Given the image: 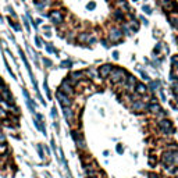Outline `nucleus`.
I'll use <instances>...</instances> for the list:
<instances>
[{"instance_id": "1", "label": "nucleus", "mask_w": 178, "mask_h": 178, "mask_svg": "<svg viewBox=\"0 0 178 178\" xmlns=\"http://www.w3.org/2000/svg\"><path fill=\"white\" fill-rule=\"evenodd\" d=\"M127 75H128V73L125 68H123V67H114L111 74H110V77H109V80L113 85H118V84L124 85Z\"/></svg>"}, {"instance_id": "2", "label": "nucleus", "mask_w": 178, "mask_h": 178, "mask_svg": "<svg viewBox=\"0 0 178 178\" xmlns=\"http://www.w3.org/2000/svg\"><path fill=\"white\" fill-rule=\"evenodd\" d=\"M157 128H159V131L161 132L163 135H166V136H170V135L174 134V125H173V121H170L168 118H161V120H159V123H157Z\"/></svg>"}, {"instance_id": "3", "label": "nucleus", "mask_w": 178, "mask_h": 178, "mask_svg": "<svg viewBox=\"0 0 178 178\" xmlns=\"http://www.w3.org/2000/svg\"><path fill=\"white\" fill-rule=\"evenodd\" d=\"M71 136H73V139L75 141V143H77V148L80 150H86V141H85V138H84V134L81 131H78V130H73L71 131Z\"/></svg>"}, {"instance_id": "4", "label": "nucleus", "mask_w": 178, "mask_h": 178, "mask_svg": "<svg viewBox=\"0 0 178 178\" xmlns=\"http://www.w3.org/2000/svg\"><path fill=\"white\" fill-rule=\"evenodd\" d=\"M123 31H121V28H118V27H111V28L109 29V42L110 43H120L121 40H123Z\"/></svg>"}, {"instance_id": "5", "label": "nucleus", "mask_w": 178, "mask_h": 178, "mask_svg": "<svg viewBox=\"0 0 178 178\" xmlns=\"http://www.w3.org/2000/svg\"><path fill=\"white\" fill-rule=\"evenodd\" d=\"M47 17H49L52 24H55V25H61L63 22H64V14L61 13V10H57V8L50 10Z\"/></svg>"}, {"instance_id": "6", "label": "nucleus", "mask_w": 178, "mask_h": 178, "mask_svg": "<svg viewBox=\"0 0 178 178\" xmlns=\"http://www.w3.org/2000/svg\"><path fill=\"white\" fill-rule=\"evenodd\" d=\"M58 91L63 92L64 95H67V96H70V98H73L74 95H75V89H74V86L71 84H70V81L67 80V77L63 80V82L60 84V86H58Z\"/></svg>"}, {"instance_id": "7", "label": "nucleus", "mask_w": 178, "mask_h": 178, "mask_svg": "<svg viewBox=\"0 0 178 178\" xmlns=\"http://www.w3.org/2000/svg\"><path fill=\"white\" fill-rule=\"evenodd\" d=\"M136 84H138V80H136L132 74H128L127 78H125V82H124V88H125V91H127L128 93H132V92H135Z\"/></svg>"}, {"instance_id": "8", "label": "nucleus", "mask_w": 178, "mask_h": 178, "mask_svg": "<svg viewBox=\"0 0 178 178\" xmlns=\"http://www.w3.org/2000/svg\"><path fill=\"white\" fill-rule=\"evenodd\" d=\"M56 98H57L58 103H60L63 107H71V106H73V99L70 98V96H67V95H64L63 92H60V91L56 92Z\"/></svg>"}, {"instance_id": "9", "label": "nucleus", "mask_w": 178, "mask_h": 178, "mask_svg": "<svg viewBox=\"0 0 178 178\" xmlns=\"http://www.w3.org/2000/svg\"><path fill=\"white\" fill-rule=\"evenodd\" d=\"M0 98H2V100L3 102H6L8 106L10 105H14V98H13V95H11L10 89H8V86L6 85V86L0 91Z\"/></svg>"}, {"instance_id": "10", "label": "nucleus", "mask_w": 178, "mask_h": 178, "mask_svg": "<svg viewBox=\"0 0 178 178\" xmlns=\"http://www.w3.org/2000/svg\"><path fill=\"white\" fill-rule=\"evenodd\" d=\"M113 68H114V66H111V64H103V66H100L98 70L99 77H100V78H109Z\"/></svg>"}, {"instance_id": "11", "label": "nucleus", "mask_w": 178, "mask_h": 178, "mask_svg": "<svg viewBox=\"0 0 178 178\" xmlns=\"http://www.w3.org/2000/svg\"><path fill=\"white\" fill-rule=\"evenodd\" d=\"M146 103L143 102V100H141V99H136V100H134L131 105V109L134 110V111H142V110H146Z\"/></svg>"}, {"instance_id": "12", "label": "nucleus", "mask_w": 178, "mask_h": 178, "mask_svg": "<svg viewBox=\"0 0 178 178\" xmlns=\"http://www.w3.org/2000/svg\"><path fill=\"white\" fill-rule=\"evenodd\" d=\"M135 93L139 95V96H145L148 93V86L143 82H138L136 86H135Z\"/></svg>"}, {"instance_id": "13", "label": "nucleus", "mask_w": 178, "mask_h": 178, "mask_svg": "<svg viewBox=\"0 0 178 178\" xmlns=\"http://www.w3.org/2000/svg\"><path fill=\"white\" fill-rule=\"evenodd\" d=\"M146 110H148V111H150V113H153V114H159L160 111H161V106L159 105V103H149V105L146 106Z\"/></svg>"}, {"instance_id": "14", "label": "nucleus", "mask_w": 178, "mask_h": 178, "mask_svg": "<svg viewBox=\"0 0 178 178\" xmlns=\"http://www.w3.org/2000/svg\"><path fill=\"white\" fill-rule=\"evenodd\" d=\"M89 38H91V35L88 32H81L77 35V42H80V43H88L89 42Z\"/></svg>"}, {"instance_id": "15", "label": "nucleus", "mask_w": 178, "mask_h": 178, "mask_svg": "<svg viewBox=\"0 0 178 178\" xmlns=\"http://www.w3.org/2000/svg\"><path fill=\"white\" fill-rule=\"evenodd\" d=\"M63 111H64V117H66L68 121H73V118H74V111L71 110V107H63Z\"/></svg>"}, {"instance_id": "16", "label": "nucleus", "mask_w": 178, "mask_h": 178, "mask_svg": "<svg viewBox=\"0 0 178 178\" xmlns=\"http://www.w3.org/2000/svg\"><path fill=\"white\" fill-rule=\"evenodd\" d=\"M113 18L116 20V21H124L125 15H124V13L121 10H116L114 13H113Z\"/></svg>"}, {"instance_id": "17", "label": "nucleus", "mask_w": 178, "mask_h": 178, "mask_svg": "<svg viewBox=\"0 0 178 178\" xmlns=\"http://www.w3.org/2000/svg\"><path fill=\"white\" fill-rule=\"evenodd\" d=\"M171 2L173 0H160V6L166 11H171Z\"/></svg>"}, {"instance_id": "18", "label": "nucleus", "mask_w": 178, "mask_h": 178, "mask_svg": "<svg viewBox=\"0 0 178 178\" xmlns=\"http://www.w3.org/2000/svg\"><path fill=\"white\" fill-rule=\"evenodd\" d=\"M160 81H150V84H149V86H148V91H150V92H155L157 89V88L160 86Z\"/></svg>"}, {"instance_id": "19", "label": "nucleus", "mask_w": 178, "mask_h": 178, "mask_svg": "<svg viewBox=\"0 0 178 178\" xmlns=\"http://www.w3.org/2000/svg\"><path fill=\"white\" fill-rule=\"evenodd\" d=\"M168 20H170L171 27H173L174 29H178V14L173 15V17H168Z\"/></svg>"}, {"instance_id": "20", "label": "nucleus", "mask_w": 178, "mask_h": 178, "mask_svg": "<svg viewBox=\"0 0 178 178\" xmlns=\"http://www.w3.org/2000/svg\"><path fill=\"white\" fill-rule=\"evenodd\" d=\"M128 27L131 28L132 32H138V31H139V24H138V21H136L135 18L132 20L131 22H130V25H128Z\"/></svg>"}, {"instance_id": "21", "label": "nucleus", "mask_w": 178, "mask_h": 178, "mask_svg": "<svg viewBox=\"0 0 178 178\" xmlns=\"http://www.w3.org/2000/svg\"><path fill=\"white\" fill-rule=\"evenodd\" d=\"M8 24H10L11 28L14 29V31H17V32H18V31H21V25H20V24H17L15 21H13L11 18H8Z\"/></svg>"}, {"instance_id": "22", "label": "nucleus", "mask_w": 178, "mask_h": 178, "mask_svg": "<svg viewBox=\"0 0 178 178\" xmlns=\"http://www.w3.org/2000/svg\"><path fill=\"white\" fill-rule=\"evenodd\" d=\"M117 4H118L121 8H124L125 11H130V6H128V3L125 2V0H120V2H118Z\"/></svg>"}, {"instance_id": "23", "label": "nucleus", "mask_w": 178, "mask_h": 178, "mask_svg": "<svg viewBox=\"0 0 178 178\" xmlns=\"http://www.w3.org/2000/svg\"><path fill=\"white\" fill-rule=\"evenodd\" d=\"M6 153H8V146H7V143H2L0 145V156L6 155Z\"/></svg>"}, {"instance_id": "24", "label": "nucleus", "mask_w": 178, "mask_h": 178, "mask_svg": "<svg viewBox=\"0 0 178 178\" xmlns=\"http://www.w3.org/2000/svg\"><path fill=\"white\" fill-rule=\"evenodd\" d=\"M60 67H61V68H71V67H73V63L70 61V60H64V61H61Z\"/></svg>"}, {"instance_id": "25", "label": "nucleus", "mask_w": 178, "mask_h": 178, "mask_svg": "<svg viewBox=\"0 0 178 178\" xmlns=\"http://www.w3.org/2000/svg\"><path fill=\"white\" fill-rule=\"evenodd\" d=\"M45 46H46V50L49 52V53H57V50H56V47L53 46L52 43H45Z\"/></svg>"}, {"instance_id": "26", "label": "nucleus", "mask_w": 178, "mask_h": 178, "mask_svg": "<svg viewBox=\"0 0 178 178\" xmlns=\"http://www.w3.org/2000/svg\"><path fill=\"white\" fill-rule=\"evenodd\" d=\"M121 31H123V33H125V35H131V28L127 25V24H124L123 27H121Z\"/></svg>"}, {"instance_id": "27", "label": "nucleus", "mask_w": 178, "mask_h": 178, "mask_svg": "<svg viewBox=\"0 0 178 178\" xmlns=\"http://www.w3.org/2000/svg\"><path fill=\"white\" fill-rule=\"evenodd\" d=\"M157 164V157L156 156H149V166L150 167H155V166H156Z\"/></svg>"}, {"instance_id": "28", "label": "nucleus", "mask_w": 178, "mask_h": 178, "mask_svg": "<svg viewBox=\"0 0 178 178\" xmlns=\"http://www.w3.org/2000/svg\"><path fill=\"white\" fill-rule=\"evenodd\" d=\"M171 64H173L174 68H178V55H174L171 57Z\"/></svg>"}, {"instance_id": "29", "label": "nucleus", "mask_w": 178, "mask_h": 178, "mask_svg": "<svg viewBox=\"0 0 178 178\" xmlns=\"http://www.w3.org/2000/svg\"><path fill=\"white\" fill-rule=\"evenodd\" d=\"M166 150H178V143H168Z\"/></svg>"}, {"instance_id": "30", "label": "nucleus", "mask_w": 178, "mask_h": 178, "mask_svg": "<svg viewBox=\"0 0 178 178\" xmlns=\"http://www.w3.org/2000/svg\"><path fill=\"white\" fill-rule=\"evenodd\" d=\"M86 8L88 10H95V8H96V3H95V2H89V3L86 4Z\"/></svg>"}, {"instance_id": "31", "label": "nucleus", "mask_w": 178, "mask_h": 178, "mask_svg": "<svg viewBox=\"0 0 178 178\" xmlns=\"http://www.w3.org/2000/svg\"><path fill=\"white\" fill-rule=\"evenodd\" d=\"M146 178H161L157 173H148L146 174Z\"/></svg>"}, {"instance_id": "32", "label": "nucleus", "mask_w": 178, "mask_h": 178, "mask_svg": "<svg viewBox=\"0 0 178 178\" xmlns=\"http://www.w3.org/2000/svg\"><path fill=\"white\" fill-rule=\"evenodd\" d=\"M35 43H36V47H42L43 43H42V39L39 36H35Z\"/></svg>"}, {"instance_id": "33", "label": "nucleus", "mask_w": 178, "mask_h": 178, "mask_svg": "<svg viewBox=\"0 0 178 178\" xmlns=\"http://www.w3.org/2000/svg\"><path fill=\"white\" fill-rule=\"evenodd\" d=\"M43 88H45V92H46L47 98H50V91H49V86H47V82H46V80H45V82H43Z\"/></svg>"}, {"instance_id": "34", "label": "nucleus", "mask_w": 178, "mask_h": 178, "mask_svg": "<svg viewBox=\"0 0 178 178\" xmlns=\"http://www.w3.org/2000/svg\"><path fill=\"white\" fill-rule=\"evenodd\" d=\"M43 64L46 67H52V66H53V61H52V60H49V58H43Z\"/></svg>"}, {"instance_id": "35", "label": "nucleus", "mask_w": 178, "mask_h": 178, "mask_svg": "<svg viewBox=\"0 0 178 178\" xmlns=\"http://www.w3.org/2000/svg\"><path fill=\"white\" fill-rule=\"evenodd\" d=\"M142 10L145 11L146 14H152V7H149V6H143V7H142Z\"/></svg>"}, {"instance_id": "36", "label": "nucleus", "mask_w": 178, "mask_h": 178, "mask_svg": "<svg viewBox=\"0 0 178 178\" xmlns=\"http://www.w3.org/2000/svg\"><path fill=\"white\" fill-rule=\"evenodd\" d=\"M38 152H39L40 157H42V159H45V153H43V148H42V145H38Z\"/></svg>"}, {"instance_id": "37", "label": "nucleus", "mask_w": 178, "mask_h": 178, "mask_svg": "<svg viewBox=\"0 0 178 178\" xmlns=\"http://www.w3.org/2000/svg\"><path fill=\"white\" fill-rule=\"evenodd\" d=\"M160 50H161V43H157L156 47H155V50H153V53L157 55V53H160Z\"/></svg>"}, {"instance_id": "38", "label": "nucleus", "mask_w": 178, "mask_h": 178, "mask_svg": "<svg viewBox=\"0 0 178 178\" xmlns=\"http://www.w3.org/2000/svg\"><path fill=\"white\" fill-rule=\"evenodd\" d=\"M4 117H7V113L3 107H0V118H4Z\"/></svg>"}, {"instance_id": "39", "label": "nucleus", "mask_w": 178, "mask_h": 178, "mask_svg": "<svg viewBox=\"0 0 178 178\" xmlns=\"http://www.w3.org/2000/svg\"><path fill=\"white\" fill-rule=\"evenodd\" d=\"M2 143H6V135L0 132V145H2Z\"/></svg>"}, {"instance_id": "40", "label": "nucleus", "mask_w": 178, "mask_h": 178, "mask_svg": "<svg viewBox=\"0 0 178 178\" xmlns=\"http://www.w3.org/2000/svg\"><path fill=\"white\" fill-rule=\"evenodd\" d=\"M116 150H117V153H120V155H121V153L124 152V148H123V146H121V145H117Z\"/></svg>"}, {"instance_id": "41", "label": "nucleus", "mask_w": 178, "mask_h": 178, "mask_svg": "<svg viewBox=\"0 0 178 178\" xmlns=\"http://www.w3.org/2000/svg\"><path fill=\"white\" fill-rule=\"evenodd\" d=\"M157 117H159V118H166V111H164V110H161V111L157 114Z\"/></svg>"}, {"instance_id": "42", "label": "nucleus", "mask_w": 178, "mask_h": 178, "mask_svg": "<svg viewBox=\"0 0 178 178\" xmlns=\"http://www.w3.org/2000/svg\"><path fill=\"white\" fill-rule=\"evenodd\" d=\"M8 11H10V14H11V17H13V18H17V14L14 13V10H13V8L8 7Z\"/></svg>"}, {"instance_id": "43", "label": "nucleus", "mask_w": 178, "mask_h": 178, "mask_svg": "<svg viewBox=\"0 0 178 178\" xmlns=\"http://www.w3.org/2000/svg\"><path fill=\"white\" fill-rule=\"evenodd\" d=\"M141 75H142V78H143V80H146V81H149V80H150L149 77H148V74L143 73V71H141Z\"/></svg>"}, {"instance_id": "44", "label": "nucleus", "mask_w": 178, "mask_h": 178, "mask_svg": "<svg viewBox=\"0 0 178 178\" xmlns=\"http://www.w3.org/2000/svg\"><path fill=\"white\" fill-rule=\"evenodd\" d=\"M52 117H53V118H56V117H57V110H56V107H53V109H52Z\"/></svg>"}, {"instance_id": "45", "label": "nucleus", "mask_w": 178, "mask_h": 178, "mask_svg": "<svg viewBox=\"0 0 178 178\" xmlns=\"http://www.w3.org/2000/svg\"><path fill=\"white\" fill-rule=\"evenodd\" d=\"M24 25H25L27 31H29V24H28V20H27V18H24Z\"/></svg>"}, {"instance_id": "46", "label": "nucleus", "mask_w": 178, "mask_h": 178, "mask_svg": "<svg viewBox=\"0 0 178 178\" xmlns=\"http://www.w3.org/2000/svg\"><path fill=\"white\" fill-rule=\"evenodd\" d=\"M95 42H96V38L91 36V38H89V42H88V43H95Z\"/></svg>"}, {"instance_id": "47", "label": "nucleus", "mask_w": 178, "mask_h": 178, "mask_svg": "<svg viewBox=\"0 0 178 178\" xmlns=\"http://www.w3.org/2000/svg\"><path fill=\"white\" fill-rule=\"evenodd\" d=\"M113 58H114V60H118V52H114V53H113Z\"/></svg>"}, {"instance_id": "48", "label": "nucleus", "mask_w": 178, "mask_h": 178, "mask_svg": "<svg viewBox=\"0 0 178 178\" xmlns=\"http://www.w3.org/2000/svg\"><path fill=\"white\" fill-rule=\"evenodd\" d=\"M36 118H38V121H40V120H43V116L39 114V113H36Z\"/></svg>"}, {"instance_id": "49", "label": "nucleus", "mask_w": 178, "mask_h": 178, "mask_svg": "<svg viewBox=\"0 0 178 178\" xmlns=\"http://www.w3.org/2000/svg\"><path fill=\"white\" fill-rule=\"evenodd\" d=\"M141 21L143 22V24H145V25H148V20H146L145 17H141Z\"/></svg>"}, {"instance_id": "50", "label": "nucleus", "mask_w": 178, "mask_h": 178, "mask_svg": "<svg viewBox=\"0 0 178 178\" xmlns=\"http://www.w3.org/2000/svg\"><path fill=\"white\" fill-rule=\"evenodd\" d=\"M35 4H39V3H45V0H33Z\"/></svg>"}, {"instance_id": "51", "label": "nucleus", "mask_w": 178, "mask_h": 178, "mask_svg": "<svg viewBox=\"0 0 178 178\" xmlns=\"http://www.w3.org/2000/svg\"><path fill=\"white\" fill-rule=\"evenodd\" d=\"M45 36H47V38H50V36H52V33H50V31H46V32H45Z\"/></svg>"}, {"instance_id": "52", "label": "nucleus", "mask_w": 178, "mask_h": 178, "mask_svg": "<svg viewBox=\"0 0 178 178\" xmlns=\"http://www.w3.org/2000/svg\"><path fill=\"white\" fill-rule=\"evenodd\" d=\"M0 102H2V98H0Z\"/></svg>"}, {"instance_id": "53", "label": "nucleus", "mask_w": 178, "mask_h": 178, "mask_svg": "<svg viewBox=\"0 0 178 178\" xmlns=\"http://www.w3.org/2000/svg\"><path fill=\"white\" fill-rule=\"evenodd\" d=\"M177 40H178V36H177Z\"/></svg>"}, {"instance_id": "54", "label": "nucleus", "mask_w": 178, "mask_h": 178, "mask_svg": "<svg viewBox=\"0 0 178 178\" xmlns=\"http://www.w3.org/2000/svg\"><path fill=\"white\" fill-rule=\"evenodd\" d=\"M0 127H2V124H0Z\"/></svg>"}, {"instance_id": "55", "label": "nucleus", "mask_w": 178, "mask_h": 178, "mask_svg": "<svg viewBox=\"0 0 178 178\" xmlns=\"http://www.w3.org/2000/svg\"><path fill=\"white\" fill-rule=\"evenodd\" d=\"M117 2H120V0H117Z\"/></svg>"}]
</instances>
